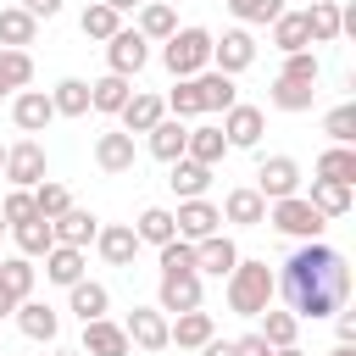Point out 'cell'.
Masks as SVG:
<instances>
[{"label":"cell","mask_w":356,"mask_h":356,"mask_svg":"<svg viewBox=\"0 0 356 356\" xmlns=\"http://www.w3.org/2000/svg\"><path fill=\"white\" fill-rule=\"evenodd\" d=\"M111 11H134V6H145V0H106Z\"/></svg>","instance_id":"6f0895ef"},{"label":"cell","mask_w":356,"mask_h":356,"mask_svg":"<svg viewBox=\"0 0 356 356\" xmlns=\"http://www.w3.org/2000/svg\"><path fill=\"white\" fill-rule=\"evenodd\" d=\"M22 11L44 22V17H56V11H61V0H22Z\"/></svg>","instance_id":"db71d44e"},{"label":"cell","mask_w":356,"mask_h":356,"mask_svg":"<svg viewBox=\"0 0 356 356\" xmlns=\"http://www.w3.org/2000/svg\"><path fill=\"white\" fill-rule=\"evenodd\" d=\"M172 172H167V184H172V195L178 200H195V195H206V184H211V167L206 161H189V156H178V161H167Z\"/></svg>","instance_id":"4316f807"},{"label":"cell","mask_w":356,"mask_h":356,"mask_svg":"<svg viewBox=\"0 0 356 356\" xmlns=\"http://www.w3.org/2000/svg\"><path fill=\"white\" fill-rule=\"evenodd\" d=\"M234 261H239V245L217 228V234H206V239H195V273H211V278H228L234 273Z\"/></svg>","instance_id":"7c38bea8"},{"label":"cell","mask_w":356,"mask_h":356,"mask_svg":"<svg viewBox=\"0 0 356 356\" xmlns=\"http://www.w3.org/2000/svg\"><path fill=\"white\" fill-rule=\"evenodd\" d=\"M128 95H134V83H128L122 72H106V78H95V83H89V111L117 117V111L128 106Z\"/></svg>","instance_id":"cb8c5ba5"},{"label":"cell","mask_w":356,"mask_h":356,"mask_svg":"<svg viewBox=\"0 0 356 356\" xmlns=\"http://www.w3.org/2000/svg\"><path fill=\"white\" fill-rule=\"evenodd\" d=\"M156 306H161L167 317H178V312H195V306H200V273H161Z\"/></svg>","instance_id":"4fadbf2b"},{"label":"cell","mask_w":356,"mask_h":356,"mask_svg":"<svg viewBox=\"0 0 356 356\" xmlns=\"http://www.w3.org/2000/svg\"><path fill=\"white\" fill-rule=\"evenodd\" d=\"M195 83H200V106H206V111H228V106L239 100V89H234V78H228V72H217V67H206V72H195Z\"/></svg>","instance_id":"4dcf8cb0"},{"label":"cell","mask_w":356,"mask_h":356,"mask_svg":"<svg viewBox=\"0 0 356 356\" xmlns=\"http://www.w3.org/2000/svg\"><path fill=\"white\" fill-rule=\"evenodd\" d=\"M350 189H356V184H328V178H312V195H306V200H312V206L334 222V217H345V211H350Z\"/></svg>","instance_id":"d6a6232c"},{"label":"cell","mask_w":356,"mask_h":356,"mask_svg":"<svg viewBox=\"0 0 356 356\" xmlns=\"http://www.w3.org/2000/svg\"><path fill=\"white\" fill-rule=\"evenodd\" d=\"M134 234H139V245H167L178 228H172V211L167 206H145L139 222H134Z\"/></svg>","instance_id":"f35d334b"},{"label":"cell","mask_w":356,"mask_h":356,"mask_svg":"<svg viewBox=\"0 0 356 356\" xmlns=\"http://www.w3.org/2000/svg\"><path fill=\"white\" fill-rule=\"evenodd\" d=\"M95 167L100 172H134V134H122V128H111V134H100L95 139Z\"/></svg>","instance_id":"d6986e66"},{"label":"cell","mask_w":356,"mask_h":356,"mask_svg":"<svg viewBox=\"0 0 356 356\" xmlns=\"http://www.w3.org/2000/svg\"><path fill=\"white\" fill-rule=\"evenodd\" d=\"M278 289H284V300H289L295 317H312L317 323V317H334L350 300V267H345V256L334 245L300 239V250L278 273Z\"/></svg>","instance_id":"6da1fadb"},{"label":"cell","mask_w":356,"mask_h":356,"mask_svg":"<svg viewBox=\"0 0 356 356\" xmlns=\"http://www.w3.org/2000/svg\"><path fill=\"white\" fill-rule=\"evenodd\" d=\"M317 178H328V184H356V150H350V145H328V150L317 156Z\"/></svg>","instance_id":"d590c367"},{"label":"cell","mask_w":356,"mask_h":356,"mask_svg":"<svg viewBox=\"0 0 356 356\" xmlns=\"http://www.w3.org/2000/svg\"><path fill=\"white\" fill-rule=\"evenodd\" d=\"M261 200H284V195H300V161L295 156H261L256 167V184H250Z\"/></svg>","instance_id":"8992f818"},{"label":"cell","mask_w":356,"mask_h":356,"mask_svg":"<svg viewBox=\"0 0 356 356\" xmlns=\"http://www.w3.org/2000/svg\"><path fill=\"white\" fill-rule=\"evenodd\" d=\"M0 172L11 178V189H33V184L50 172L44 145H39V139H17V145H6V167H0Z\"/></svg>","instance_id":"5b68a950"},{"label":"cell","mask_w":356,"mask_h":356,"mask_svg":"<svg viewBox=\"0 0 356 356\" xmlns=\"http://www.w3.org/2000/svg\"><path fill=\"white\" fill-rule=\"evenodd\" d=\"M122 334H128V345H139V350H167V312H161V306H134L128 323H122Z\"/></svg>","instance_id":"30bf717a"},{"label":"cell","mask_w":356,"mask_h":356,"mask_svg":"<svg viewBox=\"0 0 356 356\" xmlns=\"http://www.w3.org/2000/svg\"><path fill=\"white\" fill-rule=\"evenodd\" d=\"M83 356H128L134 345H128V334H122V323H111V317H95V323H83V345H78Z\"/></svg>","instance_id":"ac0fdd59"},{"label":"cell","mask_w":356,"mask_h":356,"mask_svg":"<svg viewBox=\"0 0 356 356\" xmlns=\"http://www.w3.org/2000/svg\"><path fill=\"white\" fill-rule=\"evenodd\" d=\"M0 167H6V145H0Z\"/></svg>","instance_id":"6125c7cd"},{"label":"cell","mask_w":356,"mask_h":356,"mask_svg":"<svg viewBox=\"0 0 356 356\" xmlns=\"http://www.w3.org/2000/svg\"><path fill=\"white\" fill-rule=\"evenodd\" d=\"M11 122H17L22 134H44V128L56 122L50 95H44V89H17V100H11Z\"/></svg>","instance_id":"5bb4252c"},{"label":"cell","mask_w":356,"mask_h":356,"mask_svg":"<svg viewBox=\"0 0 356 356\" xmlns=\"http://www.w3.org/2000/svg\"><path fill=\"white\" fill-rule=\"evenodd\" d=\"M0 228H6V217H0Z\"/></svg>","instance_id":"be15d7a7"},{"label":"cell","mask_w":356,"mask_h":356,"mask_svg":"<svg viewBox=\"0 0 356 356\" xmlns=\"http://www.w3.org/2000/svg\"><path fill=\"white\" fill-rule=\"evenodd\" d=\"M95 250H100L111 267H128V261L139 256V234H134V222H106V228L95 234Z\"/></svg>","instance_id":"44dd1931"},{"label":"cell","mask_w":356,"mask_h":356,"mask_svg":"<svg viewBox=\"0 0 356 356\" xmlns=\"http://www.w3.org/2000/svg\"><path fill=\"white\" fill-rule=\"evenodd\" d=\"M217 334V323H211V312H178L172 323H167V345H184V350H200L206 339Z\"/></svg>","instance_id":"603a6c76"},{"label":"cell","mask_w":356,"mask_h":356,"mask_svg":"<svg viewBox=\"0 0 356 356\" xmlns=\"http://www.w3.org/2000/svg\"><path fill=\"white\" fill-rule=\"evenodd\" d=\"M172 228H178V239H206V234H217L222 228V211L206 200V195H195V200H178V211H172Z\"/></svg>","instance_id":"9c48e42d"},{"label":"cell","mask_w":356,"mask_h":356,"mask_svg":"<svg viewBox=\"0 0 356 356\" xmlns=\"http://www.w3.org/2000/svg\"><path fill=\"white\" fill-rule=\"evenodd\" d=\"M50 106H56V117H89V83L83 78H61L50 89Z\"/></svg>","instance_id":"e575fe53"},{"label":"cell","mask_w":356,"mask_h":356,"mask_svg":"<svg viewBox=\"0 0 356 356\" xmlns=\"http://www.w3.org/2000/svg\"><path fill=\"white\" fill-rule=\"evenodd\" d=\"M328 356H356V345H334V350H328Z\"/></svg>","instance_id":"91938a15"},{"label":"cell","mask_w":356,"mask_h":356,"mask_svg":"<svg viewBox=\"0 0 356 356\" xmlns=\"http://www.w3.org/2000/svg\"><path fill=\"white\" fill-rule=\"evenodd\" d=\"M33 83V56L28 50H0V95Z\"/></svg>","instance_id":"60d3db41"},{"label":"cell","mask_w":356,"mask_h":356,"mask_svg":"<svg viewBox=\"0 0 356 356\" xmlns=\"http://www.w3.org/2000/svg\"><path fill=\"white\" fill-rule=\"evenodd\" d=\"M278 78H289V83H317V78H323V61H317L312 50H289L284 67H278Z\"/></svg>","instance_id":"bcb514c9"},{"label":"cell","mask_w":356,"mask_h":356,"mask_svg":"<svg viewBox=\"0 0 356 356\" xmlns=\"http://www.w3.org/2000/svg\"><path fill=\"white\" fill-rule=\"evenodd\" d=\"M250 61H256V39H250L245 28H228L222 39H211V67H217V72L234 78V72H245Z\"/></svg>","instance_id":"8fae6325"},{"label":"cell","mask_w":356,"mask_h":356,"mask_svg":"<svg viewBox=\"0 0 356 356\" xmlns=\"http://www.w3.org/2000/svg\"><path fill=\"white\" fill-rule=\"evenodd\" d=\"M50 228H56V245H78V250H89L95 234H100V217L83 211V206H67L61 217H50Z\"/></svg>","instance_id":"2e32d148"},{"label":"cell","mask_w":356,"mask_h":356,"mask_svg":"<svg viewBox=\"0 0 356 356\" xmlns=\"http://www.w3.org/2000/svg\"><path fill=\"white\" fill-rule=\"evenodd\" d=\"M161 100H167V117H184V122L206 111V106H200V83H195V78H178V83H172Z\"/></svg>","instance_id":"7bdbcfd3"},{"label":"cell","mask_w":356,"mask_h":356,"mask_svg":"<svg viewBox=\"0 0 356 356\" xmlns=\"http://www.w3.org/2000/svg\"><path fill=\"white\" fill-rule=\"evenodd\" d=\"M217 128H222L228 150H256V145H261V134H267V117H261V106H239V100H234V106L222 111V122H217Z\"/></svg>","instance_id":"52a82bcc"},{"label":"cell","mask_w":356,"mask_h":356,"mask_svg":"<svg viewBox=\"0 0 356 356\" xmlns=\"http://www.w3.org/2000/svg\"><path fill=\"white\" fill-rule=\"evenodd\" d=\"M273 356H306V350H300V345H278Z\"/></svg>","instance_id":"680465c9"},{"label":"cell","mask_w":356,"mask_h":356,"mask_svg":"<svg viewBox=\"0 0 356 356\" xmlns=\"http://www.w3.org/2000/svg\"><path fill=\"white\" fill-rule=\"evenodd\" d=\"M161 67H167L172 78L206 72V67H211V33H206V28H172V33L161 39Z\"/></svg>","instance_id":"3957f363"},{"label":"cell","mask_w":356,"mask_h":356,"mask_svg":"<svg viewBox=\"0 0 356 356\" xmlns=\"http://www.w3.org/2000/svg\"><path fill=\"white\" fill-rule=\"evenodd\" d=\"M50 356H83V350H50Z\"/></svg>","instance_id":"94428289"},{"label":"cell","mask_w":356,"mask_h":356,"mask_svg":"<svg viewBox=\"0 0 356 356\" xmlns=\"http://www.w3.org/2000/svg\"><path fill=\"white\" fill-rule=\"evenodd\" d=\"M78 28H83V39H111V33L122 28V11H111L106 0H95V6H83Z\"/></svg>","instance_id":"b9f144b4"},{"label":"cell","mask_w":356,"mask_h":356,"mask_svg":"<svg viewBox=\"0 0 356 356\" xmlns=\"http://www.w3.org/2000/svg\"><path fill=\"white\" fill-rule=\"evenodd\" d=\"M273 295H278V273L267 267V261H234V273H228V312L234 317H261L267 306H273Z\"/></svg>","instance_id":"7a4b0ae2"},{"label":"cell","mask_w":356,"mask_h":356,"mask_svg":"<svg viewBox=\"0 0 356 356\" xmlns=\"http://www.w3.org/2000/svg\"><path fill=\"white\" fill-rule=\"evenodd\" d=\"M334 317H339V345H356V312H345V306H339Z\"/></svg>","instance_id":"f5cc1de1"},{"label":"cell","mask_w":356,"mask_h":356,"mask_svg":"<svg viewBox=\"0 0 356 356\" xmlns=\"http://www.w3.org/2000/svg\"><path fill=\"white\" fill-rule=\"evenodd\" d=\"M267 100H273L278 111H312V100H317V83H289V78H273Z\"/></svg>","instance_id":"74e56055"},{"label":"cell","mask_w":356,"mask_h":356,"mask_svg":"<svg viewBox=\"0 0 356 356\" xmlns=\"http://www.w3.org/2000/svg\"><path fill=\"white\" fill-rule=\"evenodd\" d=\"M145 61H150V39H145L139 28H117V33L106 39V67H111V72L134 78Z\"/></svg>","instance_id":"ba28073f"},{"label":"cell","mask_w":356,"mask_h":356,"mask_svg":"<svg viewBox=\"0 0 356 356\" xmlns=\"http://www.w3.org/2000/svg\"><path fill=\"white\" fill-rule=\"evenodd\" d=\"M156 250H161V273H195V245H189V239L172 234V239L156 245Z\"/></svg>","instance_id":"c3c4849f"},{"label":"cell","mask_w":356,"mask_h":356,"mask_svg":"<svg viewBox=\"0 0 356 356\" xmlns=\"http://www.w3.org/2000/svg\"><path fill=\"white\" fill-rule=\"evenodd\" d=\"M145 139H150V156H156V161H178V156H184V139H189V122H184V117H161Z\"/></svg>","instance_id":"d4e9b609"},{"label":"cell","mask_w":356,"mask_h":356,"mask_svg":"<svg viewBox=\"0 0 356 356\" xmlns=\"http://www.w3.org/2000/svg\"><path fill=\"white\" fill-rule=\"evenodd\" d=\"M184 156H189V161H206V167H217V161L228 156V139H222V128H217V122H200V128H189V139H184Z\"/></svg>","instance_id":"484cf974"},{"label":"cell","mask_w":356,"mask_h":356,"mask_svg":"<svg viewBox=\"0 0 356 356\" xmlns=\"http://www.w3.org/2000/svg\"><path fill=\"white\" fill-rule=\"evenodd\" d=\"M300 17H306V39L312 44H334L339 39V0H312Z\"/></svg>","instance_id":"f1b7e54d"},{"label":"cell","mask_w":356,"mask_h":356,"mask_svg":"<svg viewBox=\"0 0 356 356\" xmlns=\"http://www.w3.org/2000/svg\"><path fill=\"white\" fill-rule=\"evenodd\" d=\"M267 28H273V50H284V56H289V50H312V39H306V17H300V11H278Z\"/></svg>","instance_id":"1f68e13d"},{"label":"cell","mask_w":356,"mask_h":356,"mask_svg":"<svg viewBox=\"0 0 356 356\" xmlns=\"http://www.w3.org/2000/svg\"><path fill=\"white\" fill-rule=\"evenodd\" d=\"M323 134H328L334 145H356V106H350V100L334 106V111L323 117Z\"/></svg>","instance_id":"7dc6e473"},{"label":"cell","mask_w":356,"mask_h":356,"mask_svg":"<svg viewBox=\"0 0 356 356\" xmlns=\"http://www.w3.org/2000/svg\"><path fill=\"white\" fill-rule=\"evenodd\" d=\"M172 28H178L172 0H145V6H139V33H145V39H167Z\"/></svg>","instance_id":"8d00e7d4"},{"label":"cell","mask_w":356,"mask_h":356,"mask_svg":"<svg viewBox=\"0 0 356 356\" xmlns=\"http://www.w3.org/2000/svg\"><path fill=\"white\" fill-rule=\"evenodd\" d=\"M267 222L278 228V234H289V239H323V228H328V217L306 200V195H284V200H267Z\"/></svg>","instance_id":"277c9868"},{"label":"cell","mask_w":356,"mask_h":356,"mask_svg":"<svg viewBox=\"0 0 356 356\" xmlns=\"http://www.w3.org/2000/svg\"><path fill=\"white\" fill-rule=\"evenodd\" d=\"M0 217H6V228H11V222H28V217H33V189H11V195L0 200Z\"/></svg>","instance_id":"f907efd6"},{"label":"cell","mask_w":356,"mask_h":356,"mask_svg":"<svg viewBox=\"0 0 356 356\" xmlns=\"http://www.w3.org/2000/svg\"><path fill=\"white\" fill-rule=\"evenodd\" d=\"M44 278L61 284V289L78 284V278H83V250H78V245H50V250H44Z\"/></svg>","instance_id":"f546056e"},{"label":"cell","mask_w":356,"mask_h":356,"mask_svg":"<svg viewBox=\"0 0 356 356\" xmlns=\"http://www.w3.org/2000/svg\"><path fill=\"white\" fill-rule=\"evenodd\" d=\"M200 356H234V339H217V334H211V339L200 345Z\"/></svg>","instance_id":"11a10c76"},{"label":"cell","mask_w":356,"mask_h":356,"mask_svg":"<svg viewBox=\"0 0 356 356\" xmlns=\"http://www.w3.org/2000/svg\"><path fill=\"white\" fill-rule=\"evenodd\" d=\"M228 11H234L239 22H261V28H267V22L284 11V0H228Z\"/></svg>","instance_id":"681fc988"},{"label":"cell","mask_w":356,"mask_h":356,"mask_svg":"<svg viewBox=\"0 0 356 356\" xmlns=\"http://www.w3.org/2000/svg\"><path fill=\"white\" fill-rule=\"evenodd\" d=\"M39 39V17H28L22 6H0V50H22Z\"/></svg>","instance_id":"83f0119b"},{"label":"cell","mask_w":356,"mask_h":356,"mask_svg":"<svg viewBox=\"0 0 356 356\" xmlns=\"http://www.w3.org/2000/svg\"><path fill=\"white\" fill-rule=\"evenodd\" d=\"M67 312H72L78 323H95V317H106V312H111V295H106V284H95V278H78V284H67Z\"/></svg>","instance_id":"7402d4cb"},{"label":"cell","mask_w":356,"mask_h":356,"mask_svg":"<svg viewBox=\"0 0 356 356\" xmlns=\"http://www.w3.org/2000/svg\"><path fill=\"white\" fill-rule=\"evenodd\" d=\"M11 317H17V328H22L28 339H44V345H50V339L61 334V312H56V306H44V300H33V295H28V300H17V312H11Z\"/></svg>","instance_id":"e0dca14e"},{"label":"cell","mask_w":356,"mask_h":356,"mask_svg":"<svg viewBox=\"0 0 356 356\" xmlns=\"http://www.w3.org/2000/svg\"><path fill=\"white\" fill-rule=\"evenodd\" d=\"M256 334H261L273 350H278V345H295V334H300V317H295V312H278V306H267Z\"/></svg>","instance_id":"ab89813d"},{"label":"cell","mask_w":356,"mask_h":356,"mask_svg":"<svg viewBox=\"0 0 356 356\" xmlns=\"http://www.w3.org/2000/svg\"><path fill=\"white\" fill-rule=\"evenodd\" d=\"M234 356H273V345H267L261 334H239V339H234Z\"/></svg>","instance_id":"816d5d0a"},{"label":"cell","mask_w":356,"mask_h":356,"mask_svg":"<svg viewBox=\"0 0 356 356\" xmlns=\"http://www.w3.org/2000/svg\"><path fill=\"white\" fill-rule=\"evenodd\" d=\"M33 278H39V273H33V256H6V261H0V284H6L17 300L33 295Z\"/></svg>","instance_id":"ee69618b"},{"label":"cell","mask_w":356,"mask_h":356,"mask_svg":"<svg viewBox=\"0 0 356 356\" xmlns=\"http://www.w3.org/2000/svg\"><path fill=\"white\" fill-rule=\"evenodd\" d=\"M117 117H122V134H150V128L167 117V100H161V95H150V89H134V95H128V106H122Z\"/></svg>","instance_id":"9a60e30c"},{"label":"cell","mask_w":356,"mask_h":356,"mask_svg":"<svg viewBox=\"0 0 356 356\" xmlns=\"http://www.w3.org/2000/svg\"><path fill=\"white\" fill-rule=\"evenodd\" d=\"M11 234H17V250L22 256H44L50 245H56V228H50V217H28V222H11Z\"/></svg>","instance_id":"836d02e7"},{"label":"cell","mask_w":356,"mask_h":356,"mask_svg":"<svg viewBox=\"0 0 356 356\" xmlns=\"http://www.w3.org/2000/svg\"><path fill=\"white\" fill-rule=\"evenodd\" d=\"M67 206H72V189L67 184H56V178H39L33 184V211L39 217H61Z\"/></svg>","instance_id":"f6af8a7d"},{"label":"cell","mask_w":356,"mask_h":356,"mask_svg":"<svg viewBox=\"0 0 356 356\" xmlns=\"http://www.w3.org/2000/svg\"><path fill=\"white\" fill-rule=\"evenodd\" d=\"M11 312H17V295H11L6 284H0V317H11Z\"/></svg>","instance_id":"9f6ffc18"},{"label":"cell","mask_w":356,"mask_h":356,"mask_svg":"<svg viewBox=\"0 0 356 356\" xmlns=\"http://www.w3.org/2000/svg\"><path fill=\"white\" fill-rule=\"evenodd\" d=\"M217 211H222V222H239V228H261V222H267V200H261L250 184H245V189H228Z\"/></svg>","instance_id":"ffe728a7"}]
</instances>
